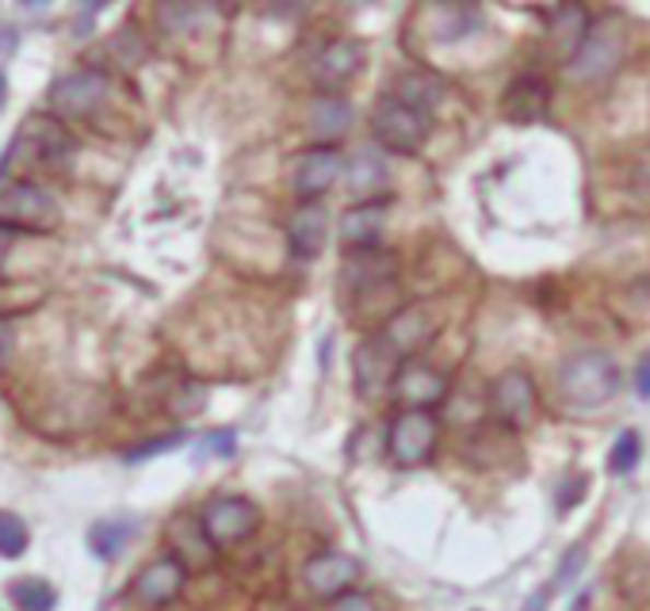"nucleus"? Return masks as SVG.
<instances>
[{
  "label": "nucleus",
  "instance_id": "f257e3e1",
  "mask_svg": "<svg viewBox=\"0 0 650 611\" xmlns=\"http://www.w3.org/2000/svg\"><path fill=\"white\" fill-rule=\"evenodd\" d=\"M555 386H559V398L567 409L593 413V409H605L620 393V367L608 352H578L562 360Z\"/></svg>",
  "mask_w": 650,
  "mask_h": 611
},
{
  "label": "nucleus",
  "instance_id": "f03ea898",
  "mask_svg": "<svg viewBox=\"0 0 650 611\" xmlns=\"http://www.w3.org/2000/svg\"><path fill=\"white\" fill-rule=\"evenodd\" d=\"M61 222V207L35 180H0V226L12 234H50Z\"/></svg>",
  "mask_w": 650,
  "mask_h": 611
},
{
  "label": "nucleus",
  "instance_id": "7ed1b4c3",
  "mask_svg": "<svg viewBox=\"0 0 650 611\" xmlns=\"http://www.w3.org/2000/svg\"><path fill=\"white\" fill-rule=\"evenodd\" d=\"M107 96H112V77L100 69H73L46 89V107L54 119H89L104 107Z\"/></svg>",
  "mask_w": 650,
  "mask_h": 611
},
{
  "label": "nucleus",
  "instance_id": "20e7f679",
  "mask_svg": "<svg viewBox=\"0 0 650 611\" xmlns=\"http://www.w3.org/2000/svg\"><path fill=\"white\" fill-rule=\"evenodd\" d=\"M371 130H375V142L383 150L417 153L425 145V138H429V115L402 104L394 92H386L375 104V111H371Z\"/></svg>",
  "mask_w": 650,
  "mask_h": 611
},
{
  "label": "nucleus",
  "instance_id": "39448f33",
  "mask_svg": "<svg viewBox=\"0 0 650 611\" xmlns=\"http://www.w3.org/2000/svg\"><path fill=\"white\" fill-rule=\"evenodd\" d=\"M73 153H77L73 134H69L54 115H31L20 134H15L8 161L27 157V161H35L38 168H66L69 161H73Z\"/></svg>",
  "mask_w": 650,
  "mask_h": 611
},
{
  "label": "nucleus",
  "instance_id": "423d86ee",
  "mask_svg": "<svg viewBox=\"0 0 650 611\" xmlns=\"http://www.w3.org/2000/svg\"><path fill=\"white\" fill-rule=\"evenodd\" d=\"M437 436H440V421L432 416V409H402L394 416L391 432H386V455L398 467H421V462H429Z\"/></svg>",
  "mask_w": 650,
  "mask_h": 611
},
{
  "label": "nucleus",
  "instance_id": "0eeeda50",
  "mask_svg": "<svg viewBox=\"0 0 650 611\" xmlns=\"http://www.w3.org/2000/svg\"><path fill=\"white\" fill-rule=\"evenodd\" d=\"M199 524H204L211 547L219 551V547L245 543V539H249L253 531L260 528V513H257V505H253L249 497H214L211 505L204 508Z\"/></svg>",
  "mask_w": 650,
  "mask_h": 611
},
{
  "label": "nucleus",
  "instance_id": "6e6552de",
  "mask_svg": "<svg viewBox=\"0 0 650 611\" xmlns=\"http://www.w3.org/2000/svg\"><path fill=\"white\" fill-rule=\"evenodd\" d=\"M616 61H620V27L613 20H597L590 23L582 46L570 54L567 73L574 81H601V77L613 73Z\"/></svg>",
  "mask_w": 650,
  "mask_h": 611
},
{
  "label": "nucleus",
  "instance_id": "1a4fd4ad",
  "mask_svg": "<svg viewBox=\"0 0 650 611\" xmlns=\"http://www.w3.org/2000/svg\"><path fill=\"white\" fill-rule=\"evenodd\" d=\"M402 367V355L386 344L383 337H368L360 340V348L352 352V378H356V393L360 398H379L383 390L394 386V375Z\"/></svg>",
  "mask_w": 650,
  "mask_h": 611
},
{
  "label": "nucleus",
  "instance_id": "9d476101",
  "mask_svg": "<svg viewBox=\"0 0 650 611\" xmlns=\"http://www.w3.org/2000/svg\"><path fill=\"white\" fill-rule=\"evenodd\" d=\"M398 275V257L379 245L368 249H348V257L340 260V287L348 295H371V291H383L394 283Z\"/></svg>",
  "mask_w": 650,
  "mask_h": 611
},
{
  "label": "nucleus",
  "instance_id": "9b49d317",
  "mask_svg": "<svg viewBox=\"0 0 650 611\" xmlns=\"http://www.w3.org/2000/svg\"><path fill=\"white\" fill-rule=\"evenodd\" d=\"M490 413L494 421L513 432L532 421V413H536V386H532V378L521 367L501 371L490 383Z\"/></svg>",
  "mask_w": 650,
  "mask_h": 611
},
{
  "label": "nucleus",
  "instance_id": "f8f14e48",
  "mask_svg": "<svg viewBox=\"0 0 650 611\" xmlns=\"http://www.w3.org/2000/svg\"><path fill=\"white\" fill-rule=\"evenodd\" d=\"M356 581H360V562L345 551H322L303 566L306 592L318 600H337L345 592H356Z\"/></svg>",
  "mask_w": 650,
  "mask_h": 611
},
{
  "label": "nucleus",
  "instance_id": "ddd939ff",
  "mask_svg": "<svg viewBox=\"0 0 650 611\" xmlns=\"http://www.w3.org/2000/svg\"><path fill=\"white\" fill-rule=\"evenodd\" d=\"M391 390H394V398H398V406H406V409H437L440 401L448 398L452 383H448V375L440 367L414 360V363H402Z\"/></svg>",
  "mask_w": 650,
  "mask_h": 611
},
{
  "label": "nucleus",
  "instance_id": "4468645a",
  "mask_svg": "<svg viewBox=\"0 0 650 611\" xmlns=\"http://www.w3.org/2000/svg\"><path fill=\"white\" fill-rule=\"evenodd\" d=\"M340 168H345V157H340L337 145H329V142L311 145V150H306L303 157L295 161V191L303 199L325 196V191L337 184Z\"/></svg>",
  "mask_w": 650,
  "mask_h": 611
},
{
  "label": "nucleus",
  "instance_id": "2eb2a0df",
  "mask_svg": "<svg viewBox=\"0 0 650 611\" xmlns=\"http://www.w3.org/2000/svg\"><path fill=\"white\" fill-rule=\"evenodd\" d=\"M184 581H188V569H184L181 559H173V554H169V559L150 562V566L138 574L135 597L142 600L146 608H165V604H173V600L181 597Z\"/></svg>",
  "mask_w": 650,
  "mask_h": 611
},
{
  "label": "nucleus",
  "instance_id": "dca6fc26",
  "mask_svg": "<svg viewBox=\"0 0 650 611\" xmlns=\"http://www.w3.org/2000/svg\"><path fill=\"white\" fill-rule=\"evenodd\" d=\"M379 337L402 355L409 360L414 352H421L425 344L432 340V314L425 306H402L386 317V325L379 329Z\"/></svg>",
  "mask_w": 650,
  "mask_h": 611
},
{
  "label": "nucleus",
  "instance_id": "f3484780",
  "mask_svg": "<svg viewBox=\"0 0 650 611\" xmlns=\"http://www.w3.org/2000/svg\"><path fill=\"white\" fill-rule=\"evenodd\" d=\"M325 237H329V214H325V207L314 203V199L299 203L295 211H291V219H288L291 252H295V257H303V260H314L325 249Z\"/></svg>",
  "mask_w": 650,
  "mask_h": 611
},
{
  "label": "nucleus",
  "instance_id": "a211bd4d",
  "mask_svg": "<svg viewBox=\"0 0 650 611\" xmlns=\"http://www.w3.org/2000/svg\"><path fill=\"white\" fill-rule=\"evenodd\" d=\"M383 226H386V203L383 199H363V203L348 207L340 214V242L348 249H368V245H379Z\"/></svg>",
  "mask_w": 650,
  "mask_h": 611
},
{
  "label": "nucleus",
  "instance_id": "6ab92c4d",
  "mask_svg": "<svg viewBox=\"0 0 650 611\" xmlns=\"http://www.w3.org/2000/svg\"><path fill=\"white\" fill-rule=\"evenodd\" d=\"M547 99H552V92L539 77H516L501 107H506V119L513 122H539L547 115Z\"/></svg>",
  "mask_w": 650,
  "mask_h": 611
},
{
  "label": "nucleus",
  "instance_id": "aec40b11",
  "mask_svg": "<svg viewBox=\"0 0 650 611\" xmlns=\"http://www.w3.org/2000/svg\"><path fill=\"white\" fill-rule=\"evenodd\" d=\"M386 188V161L379 153V145H360L348 161V191L356 199H379V191Z\"/></svg>",
  "mask_w": 650,
  "mask_h": 611
},
{
  "label": "nucleus",
  "instance_id": "412c9836",
  "mask_svg": "<svg viewBox=\"0 0 650 611\" xmlns=\"http://www.w3.org/2000/svg\"><path fill=\"white\" fill-rule=\"evenodd\" d=\"M363 66V50L360 43L352 38H337V43H325L322 54L314 58V73H318L322 84H340V81H352Z\"/></svg>",
  "mask_w": 650,
  "mask_h": 611
},
{
  "label": "nucleus",
  "instance_id": "4be33fe9",
  "mask_svg": "<svg viewBox=\"0 0 650 611\" xmlns=\"http://www.w3.org/2000/svg\"><path fill=\"white\" fill-rule=\"evenodd\" d=\"M394 96L402 99V104H409V107H417V111H425L429 115L432 107L444 99V81H440L437 73H425V69H406V73H398L394 77Z\"/></svg>",
  "mask_w": 650,
  "mask_h": 611
},
{
  "label": "nucleus",
  "instance_id": "5701e85b",
  "mask_svg": "<svg viewBox=\"0 0 650 611\" xmlns=\"http://www.w3.org/2000/svg\"><path fill=\"white\" fill-rule=\"evenodd\" d=\"M153 15H158V27L165 35H191L211 15V0H158Z\"/></svg>",
  "mask_w": 650,
  "mask_h": 611
},
{
  "label": "nucleus",
  "instance_id": "b1692460",
  "mask_svg": "<svg viewBox=\"0 0 650 611\" xmlns=\"http://www.w3.org/2000/svg\"><path fill=\"white\" fill-rule=\"evenodd\" d=\"M478 8L467 0H437L432 4V35L444 38V43H460L471 31H478Z\"/></svg>",
  "mask_w": 650,
  "mask_h": 611
},
{
  "label": "nucleus",
  "instance_id": "393cba45",
  "mask_svg": "<svg viewBox=\"0 0 650 611\" xmlns=\"http://www.w3.org/2000/svg\"><path fill=\"white\" fill-rule=\"evenodd\" d=\"M585 31H590V12H585L578 0H567V4H562L559 12H555V20H552V43H555V50L567 54V61H570V54L582 46Z\"/></svg>",
  "mask_w": 650,
  "mask_h": 611
},
{
  "label": "nucleus",
  "instance_id": "a878e982",
  "mask_svg": "<svg viewBox=\"0 0 650 611\" xmlns=\"http://www.w3.org/2000/svg\"><path fill=\"white\" fill-rule=\"evenodd\" d=\"M352 127V104L340 96H318L311 104V130L318 138H340Z\"/></svg>",
  "mask_w": 650,
  "mask_h": 611
},
{
  "label": "nucleus",
  "instance_id": "bb28decb",
  "mask_svg": "<svg viewBox=\"0 0 650 611\" xmlns=\"http://www.w3.org/2000/svg\"><path fill=\"white\" fill-rule=\"evenodd\" d=\"M130 536H135V524L130 520H100L89 531V547L96 551V559H115L127 547Z\"/></svg>",
  "mask_w": 650,
  "mask_h": 611
},
{
  "label": "nucleus",
  "instance_id": "cd10ccee",
  "mask_svg": "<svg viewBox=\"0 0 650 611\" xmlns=\"http://www.w3.org/2000/svg\"><path fill=\"white\" fill-rule=\"evenodd\" d=\"M8 597H12V604L20 611H54V604H58V592L46 581H38V577H20V581H12Z\"/></svg>",
  "mask_w": 650,
  "mask_h": 611
},
{
  "label": "nucleus",
  "instance_id": "c85d7f7f",
  "mask_svg": "<svg viewBox=\"0 0 650 611\" xmlns=\"http://www.w3.org/2000/svg\"><path fill=\"white\" fill-rule=\"evenodd\" d=\"M639 459H643V444H639V432H620L613 444V451H608V470L613 474H631V470L639 467Z\"/></svg>",
  "mask_w": 650,
  "mask_h": 611
},
{
  "label": "nucleus",
  "instance_id": "c756f323",
  "mask_svg": "<svg viewBox=\"0 0 650 611\" xmlns=\"http://www.w3.org/2000/svg\"><path fill=\"white\" fill-rule=\"evenodd\" d=\"M27 551V524L12 513H0V559H20Z\"/></svg>",
  "mask_w": 650,
  "mask_h": 611
},
{
  "label": "nucleus",
  "instance_id": "7c9ffc66",
  "mask_svg": "<svg viewBox=\"0 0 650 611\" xmlns=\"http://www.w3.org/2000/svg\"><path fill=\"white\" fill-rule=\"evenodd\" d=\"M112 54L123 66H138V61L146 58V38L138 35V27H123L119 35L112 38Z\"/></svg>",
  "mask_w": 650,
  "mask_h": 611
},
{
  "label": "nucleus",
  "instance_id": "2f4dec72",
  "mask_svg": "<svg viewBox=\"0 0 650 611\" xmlns=\"http://www.w3.org/2000/svg\"><path fill=\"white\" fill-rule=\"evenodd\" d=\"M176 444H184V432H169V436L150 439V444L135 447V451H127V462H142V459H150V455H161V451H169V447H176Z\"/></svg>",
  "mask_w": 650,
  "mask_h": 611
},
{
  "label": "nucleus",
  "instance_id": "473e14b6",
  "mask_svg": "<svg viewBox=\"0 0 650 611\" xmlns=\"http://www.w3.org/2000/svg\"><path fill=\"white\" fill-rule=\"evenodd\" d=\"M314 0H268V12H272L276 20H299Z\"/></svg>",
  "mask_w": 650,
  "mask_h": 611
},
{
  "label": "nucleus",
  "instance_id": "72a5a7b5",
  "mask_svg": "<svg viewBox=\"0 0 650 611\" xmlns=\"http://www.w3.org/2000/svg\"><path fill=\"white\" fill-rule=\"evenodd\" d=\"M329 611H379L375 600L363 597V592H345V597L329 600Z\"/></svg>",
  "mask_w": 650,
  "mask_h": 611
},
{
  "label": "nucleus",
  "instance_id": "f704fd0d",
  "mask_svg": "<svg viewBox=\"0 0 650 611\" xmlns=\"http://www.w3.org/2000/svg\"><path fill=\"white\" fill-rule=\"evenodd\" d=\"M204 447L207 451H214V455H234V447H237V436L234 432H214V436H207L204 439Z\"/></svg>",
  "mask_w": 650,
  "mask_h": 611
},
{
  "label": "nucleus",
  "instance_id": "c9c22d12",
  "mask_svg": "<svg viewBox=\"0 0 650 611\" xmlns=\"http://www.w3.org/2000/svg\"><path fill=\"white\" fill-rule=\"evenodd\" d=\"M104 4H112V0H73L77 15H84V23H81V27H89V23H92V15H96Z\"/></svg>",
  "mask_w": 650,
  "mask_h": 611
},
{
  "label": "nucleus",
  "instance_id": "e433bc0d",
  "mask_svg": "<svg viewBox=\"0 0 650 611\" xmlns=\"http://www.w3.org/2000/svg\"><path fill=\"white\" fill-rule=\"evenodd\" d=\"M636 390H639V398L650 401V360L639 363V371H636Z\"/></svg>",
  "mask_w": 650,
  "mask_h": 611
},
{
  "label": "nucleus",
  "instance_id": "4c0bfd02",
  "mask_svg": "<svg viewBox=\"0 0 650 611\" xmlns=\"http://www.w3.org/2000/svg\"><path fill=\"white\" fill-rule=\"evenodd\" d=\"M15 43H20V38H15V31L12 27H0V58H8V54L15 50Z\"/></svg>",
  "mask_w": 650,
  "mask_h": 611
},
{
  "label": "nucleus",
  "instance_id": "58836bf2",
  "mask_svg": "<svg viewBox=\"0 0 650 611\" xmlns=\"http://www.w3.org/2000/svg\"><path fill=\"white\" fill-rule=\"evenodd\" d=\"M8 352H12V325L0 321V363L8 360Z\"/></svg>",
  "mask_w": 650,
  "mask_h": 611
},
{
  "label": "nucleus",
  "instance_id": "ea45409f",
  "mask_svg": "<svg viewBox=\"0 0 650 611\" xmlns=\"http://www.w3.org/2000/svg\"><path fill=\"white\" fill-rule=\"evenodd\" d=\"M8 249H12V230H4V226H0V268H4Z\"/></svg>",
  "mask_w": 650,
  "mask_h": 611
},
{
  "label": "nucleus",
  "instance_id": "a19ab883",
  "mask_svg": "<svg viewBox=\"0 0 650 611\" xmlns=\"http://www.w3.org/2000/svg\"><path fill=\"white\" fill-rule=\"evenodd\" d=\"M4 99H8V81H4V73H0V107H4Z\"/></svg>",
  "mask_w": 650,
  "mask_h": 611
},
{
  "label": "nucleus",
  "instance_id": "79ce46f5",
  "mask_svg": "<svg viewBox=\"0 0 650 611\" xmlns=\"http://www.w3.org/2000/svg\"><path fill=\"white\" fill-rule=\"evenodd\" d=\"M211 4H219V8H237L242 0H211Z\"/></svg>",
  "mask_w": 650,
  "mask_h": 611
}]
</instances>
